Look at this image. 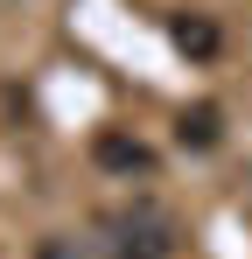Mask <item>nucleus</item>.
Returning a JSON list of instances; mask_svg holds the SVG:
<instances>
[{"mask_svg":"<svg viewBox=\"0 0 252 259\" xmlns=\"http://www.w3.org/2000/svg\"><path fill=\"white\" fill-rule=\"evenodd\" d=\"M112 259H168V217H154V210H133V217H112Z\"/></svg>","mask_w":252,"mask_h":259,"instance_id":"nucleus-1","label":"nucleus"},{"mask_svg":"<svg viewBox=\"0 0 252 259\" xmlns=\"http://www.w3.org/2000/svg\"><path fill=\"white\" fill-rule=\"evenodd\" d=\"M98 168H112V175H154V147L147 140H133V133H98Z\"/></svg>","mask_w":252,"mask_h":259,"instance_id":"nucleus-2","label":"nucleus"},{"mask_svg":"<svg viewBox=\"0 0 252 259\" xmlns=\"http://www.w3.org/2000/svg\"><path fill=\"white\" fill-rule=\"evenodd\" d=\"M175 133H182V147H217V140H224V112H217V105H189Z\"/></svg>","mask_w":252,"mask_h":259,"instance_id":"nucleus-3","label":"nucleus"},{"mask_svg":"<svg viewBox=\"0 0 252 259\" xmlns=\"http://www.w3.org/2000/svg\"><path fill=\"white\" fill-rule=\"evenodd\" d=\"M175 49H189V56H217V28H210L203 14H182V21H175Z\"/></svg>","mask_w":252,"mask_h":259,"instance_id":"nucleus-4","label":"nucleus"},{"mask_svg":"<svg viewBox=\"0 0 252 259\" xmlns=\"http://www.w3.org/2000/svg\"><path fill=\"white\" fill-rule=\"evenodd\" d=\"M35 259H84V252H77V238H63V231H56V238H42Z\"/></svg>","mask_w":252,"mask_h":259,"instance_id":"nucleus-5","label":"nucleus"}]
</instances>
